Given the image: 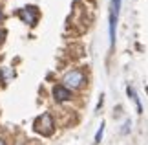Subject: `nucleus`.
I'll return each instance as SVG.
<instances>
[{
  "mask_svg": "<svg viewBox=\"0 0 148 145\" xmlns=\"http://www.w3.org/2000/svg\"><path fill=\"white\" fill-rule=\"evenodd\" d=\"M119 11H121V0H112L110 2V15H108V33H110V46L112 48L115 46Z\"/></svg>",
  "mask_w": 148,
  "mask_h": 145,
  "instance_id": "1",
  "label": "nucleus"
},
{
  "mask_svg": "<svg viewBox=\"0 0 148 145\" xmlns=\"http://www.w3.org/2000/svg\"><path fill=\"white\" fill-rule=\"evenodd\" d=\"M62 85L66 86L68 90L73 88V90H79L86 85V74L82 70H70L62 75Z\"/></svg>",
  "mask_w": 148,
  "mask_h": 145,
  "instance_id": "2",
  "label": "nucleus"
},
{
  "mask_svg": "<svg viewBox=\"0 0 148 145\" xmlns=\"http://www.w3.org/2000/svg\"><path fill=\"white\" fill-rule=\"evenodd\" d=\"M35 130L42 136H51L55 130V121H53V116L49 112H44L40 114L38 118L35 119Z\"/></svg>",
  "mask_w": 148,
  "mask_h": 145,
  "instance_id": "3",
  "label": "nucleus"
},
{
  "mask_svg": "<svg viewBox=\"0 0 148 145\" xmlns=\"http://www.w3.org/2000/svg\"><path fill=\"white\" fill-rule=\"evenodd\" d=\"M51 96L57 103H64V101H70L71 99V92L66 88L64 85H55L53 90H51Z\"/></svg>",
  "mask_w": 148,
  "mask_h": 145,
  "instance_id": "4",
  "label": "nucleus"
},
{
  "mask_svg": "<svg viewBox=\"0 0 148 145\" xmlns=\"http://www.w3.org/2000/svg\"><path fill=\"white\" fill-rule=\"evenodd\" d=\"M18 17L20 20L27 26H35V20H37V9L35 8H22L18 11Z\"/></svg>",
  "mask_w": 148,
  "mask_h": 145,
  "instance_id": "5",
  "label": "nucleus"
},
{
  "mask_svg": "<svg viewBox=\"0 0 148 145\" xmlns=\"http://www.w3.org/2000/svg\"><path fill=\"white\" fill-rule=\"evenodd\" d=\"M102 132H104V123H101L99 130H97V134H95V143H99V142L102 140Z\"/></svg>",
  "mask_w": 148,
  "mask_h": 145,
  "instance_id": "6",
  "label": "nucleus"
},
{
  "mask_svg": "<svg viewBox=\"0 0 148 145\" xmlns=\"http://www.w3.org/2000/svg\"><path fill=\"white\" fill-rule=\"evenodd\" d=\"M130 125H132V121H126V123H124V129H121L123 130V134H128V132H130Z\"/></svg>",
  "mask_w": 148,
  "mask_h": 145,
  "instance_id": "7",
  "label": "nucleus"
},
{
  "mask_svg": "<svg viewBox=\"0 0 148 145\" xmlns=\"http://www.w3.org/2000/svg\"><path fill=\"white\" fill-rule=\"evenodd\" d=\"M4 37H5V31H4V30H2V28H0V40H2V39H4Z\"/></svg>",
  "mask_w": 148,
  "mask_h": 145,
  "instance_id": "8",
  "label": "nucleus"
},
{
  "mask_svg": "<svg viewBox=\"0 0 148 145\" xmlns=\"http://www.w3.org/2000/svg\"><path fill=\"white\" fill-rule=\"evenodd\" d=\"M0 145H8V143H5V140H2V138H0Z\"/></svg>",
  "mask_w": 148,
  "mask_h": 145,
  "instance_id": "9",
  "label": "nucleus"
},
{
  "mask_svg": "<svg viewBox=\"0 0 148 145\" xmlns=\"http://www.w3.org/2000/svg\"><path fill=\"white\" fill-rule=\"evenodd\" d=\"M2 19H4V13H2V9H0V22H2Z\"/></svg>",
  "mask_w": 148,
  "mask_h": 145,
  "instance_id": "10",
  "label": "nucleus"
},
{
  "mask_svg": "<svg viewBox=\"0 0 148 145\" xmlns=\"http://www.w3.org/2000/svg\"><path fill=\"white\" fill-rule=\"evenodd\" d=\"M15 145H26V143H22V142H16V143H15Z\"/></svg>",
  "mask_w": 148,
  "mask_h": 145,
  "instance_id": "11",
  "label": "nucleus"
}]
</instances>
